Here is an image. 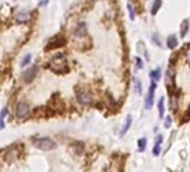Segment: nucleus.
I'll return each mask as SVG.
<instances>
[{"label": "nucleus", "instance_id": "1", "mask_svg": "<svg viewBox=\"0 0 190 172\" xmlns=\"http://www.w3.org/2000/svg\"><path fill=\"white\" fill-rule=\"evenodd\" d=\"M49 68L56 74H64L68 72V65L66 57L63 54H57L55 55L51 60H49Z\"/></svg>", "mask_w": 190, "mask_h": 172}, {"label": "nucleus", "instance_id": "2", "mask_svg": "<svg viewBox=\"0 0 190 172\" xmlns=\"http://www.w3.org/2000/svg\"><path fill=\"white\" fill-rule=\"evenodd\" d=\"M31 142L35 147L43 151H51L56 149V143L49 137H33Z\"/></svg>", "mask_w": 190, "mask_h": 172}, {"label": "nucleus", "instance_id": "3", "mask_svg": "<svg viewBox=\"0 0 190 172\" xmlns=\"http://www.w3.org/2000/svg\"><path fill=\"white\" fill-rule=\"evenodd\" d=\"M37 73H38V67L31 66L30 68H28L25 73L23 74V80L25 82L26 84H30L33 80H35Z\"/></svg>", "mask_w": 190, "mask_h": 172}, {"label": "nucleus", "instance_id": "4", "mask_svg": "<svg viewBox=\"0 0 190 172\" xmlns=\"http://www.w3.org/2000/svg\"><path fill=\"white\" fill-rule=\"evenodd\" d=\"M29 106L28 104H26L24 102H20V103H18L17 106H16V115H17V118L18 119H25L28 116V114H29Z\"/></svg>", "mask_w": 190, "mask_h": 172}, {"label": "nucleus", "instance_id": "5", "mask_svg": "<svg viewBox=\"0 0 190 172\" xmlns=\"http://www.w3.org/2000/svg\"><path fill=\"white\" fill-rule=\"evenodd\" d=\"M155 83H152L149 87V92H148V95L145 97V102H144V106L147 110H151V107L153 106V98H154V91H155Z\"/></svg>", "mask_w": 190, "mask_h": 172}, {"label": "nucleus", "instance_id": "6", "mask_svg": "<svg viewBox=\"0 0 190 172\" xmlns=\"http://www.w3.org/2000/svg\"><path fill=\"white\" fill-rule=\"evenodd\" d=\"M66 44V40L63 37H54L53 39L48 43V45L46 46V50H49V49H54V48H58V47H62Z\"/></svg>", "mask_w": 190, "mask_h": 172}, {"label": "nucleus", "instance_id": "7", "mask_svg": "<svg viewBox=\"0 0 190 172\" xmlns=\"http://www.w3.org/2000/svg\"><path fill=\"white\" fill-rule=\"evenodd\" d=\"M76 97H77V101H78L81 104L87 105V104H91V103H92V96H91L87 92L78 91V92H76Z\"/></svg>", "mask_w": 190, "mask_h": 172}, {"label": "nucleus", "instance_id": "8", "mask_svg": "<svg viewBox=\"0 0 190 172\" xmlns=\"http://www.w3.org/2000/svg\"><path fill=\"white\" fill-rule=\"evenodd\" d=\"M87 34V28L85 23H79L74 30V35L76 37H84Z\"/></svg>", "mask_w": 190, "mask_h": 172}, {"label": "nucleus", "instance_id": "9", "mask_svg": "<svg viewBox=\"0 0 190 172\" xmlns=\"http://www.w3.org/2000/svg\"><path fill=\"white\" fill-rule=\"evenodd\" d=\"M188 30H189V21L187 19H185L180 25V36H181V38H185Z\"/></svg>", "mask_w": 190, "mask_h": 172}, {"label": "nucleus", "instance_id": "10", "mask_svg": "<svg viewBox=\"0 0 190 172\" xmlns=\"http://www.w3.org/2000/svg\"><path fill=\"white\" fill-rule=\"evenodd\" d=\"M167 45H168V47H169L170 49H173V48H176V47H177L178 40H177V38H176V36H175V35H172V36H169V37H168Z\"/></svg>", "mask_w": 190, "mask_h": 172}, {"label": "nucleus", "instance_id": "11", "mask_svg": "<svg viewBox=\"0 0 190 172\" xmlns=\"http://www.w3.org/2000/svg\"><path fill=\"white\" fill-rule=\"evenodd\" d=\"M131 123H132V116H131V115H127V120H125V123H124V125H123V129H122V131H121V135H124V134L129 131V129H130V126H131Z\"/></svg>", "mask_w": 190, "mask_h": 172}, {"label": "nucleus", "instance_id": "12", "mask_svg": "<svg viewBox=\"0 0 190 172\" xmlns=\"http://www.w3.org/2000/svg\"><path fill=\"white\" fill-rule=\"evenodd\" d=\"M161 6H162V1H161V0H154V1H153V5H152V8H151L152 15H157V13L159 11V9L161 8Z\"/></svg>", "mask_w": 190, "mask_h": 172}, {"label": "nucleus", "instance_id": "13", "mask_svg": "<svg viewBox=\"0 0 190 172\" xmlns=\"http://www.w3.org/2000/svg\"><path fill=\"white\" fill-rule=\"evenodd\" d=\"M158 108H159V116H160V119H162L165 115V100H163V97H161L159 100Z\"/></svg>", "mask_w": 190, "mask_h": 172}, {"label": "nucleus", "instance_id": "14", "mask_svg": "<svg viewBox=\"0 0 190 172\" xmlns=\"http://www.w3.org/2000/svg\"><path fill=\"white\" fill-rule=\"evenodd\" d=\"M150 77H151L153 82H155V80H160V77H161V74H160V69L158 68V69H155V70H152L151 73H150Z\"/></svg>", "mask_w": 190, "mask_h": 172}, {"label": "nucleus", "instance_id": "15", "mask_svg": "<svg viewBox=\"0 0 190 172\" xmlns=\"http://www.w3.org/2000/svg\"><path fill=\"white\" fill-rule=\"evenodd\" d=\"M28 18H29V15H28V13H19V16L17 17V20H18L19 23H23V21H27Z\"/></svg>", "mask_w": 190, "mask_h": 172}, {"label": "nucleus", "instance_id": "16", "mask_svg": "<svg viewBox=\"0 0 190 172\" xmlns=\"http://www.w3.org/2000/svg\"><path fill=\"white\" fill-rule=\"evenodd\" d=\"M138 144H139V150L140 151H143L144 149H145V146H147V139H140L139 141H138Z\"/></svg>", "mask_w": 190, "mask_h": 172}, {"label": "nucleus", "instance_id": "17", "mask_svg": "<svg viewBox=\"0 0 190 172\" xmlns=\"http://www.w3.org/2000/svg\"><path fill=\"white\" fill-rule=\"evenodd\" d=\"M134 90H135V92L138 93V94H141V92H142V90H141V83L137 78L134 80Z\"/></svg>", "mask_w": 190, "mask_h": 172}, {"label": "nucleus", "instance_id": "18", "mask_svg": "<svg viewBox=\"0 0 190 172\" xmlns=\"http://www.w3.org/2000/svg\"><path fill=\"white\" fill-rule=\"evenodd\" d=\"M177 105H178V101L176 96H172L170 98V106L172 107V110H177Z\"/></svg>", "mask_w": 190, "mask_h": 172}, {"label": "nucleus", "instance_id": "19", "mask_svg": "<svg viewBox=\"0 0 190 172\" xmlns=\"http://www.w3.org/2000/svg\"><path fill=\"white\" fill-rule=\"evenodd\" d=\"M30 58H31V55H30V54H27L25 56V58L23 59V62H21V66L24 67L26 66V65H28L29 62H30Z\"/></svg>", "mask_w": 190, "mask_h": 172}, {"label": "nucleus", "instance_id": "20", "mask_svg": "<svg viewBox=\"0 0 190 172\" xmlns=\"http://www.w3.org/2000/svg\"><path fill=\"white\" fill-rule=\"evenodd\" d=\"M160 150H161L160 145H159L158 143H155V145L153 147V150H152V153H153L154 155H159V154H160Z\"/></svg>", "mask_w": 190, "mask_h": 172}, {"label": "nucleus", "instance_id": "21", "mask_svg": "<svg viewBox=\"0 0 190 172\" xmlns=\"http://www.w3.org/2000/svg\"><path fill=\"white\" fill-rule=\"evenodd\" d=\"M127 9H129V13H130V19L134 20V11H133V8L130 3H127Z\"/></svg>", "mask_w": 190, "mask_h": 172}, {"label": "nucleus", "instance_id": "22", "mask_svg": "<svg viewBox=\"0 0 190 172\" xmlns=\"http://www.w3.org/2000/svg\"><path fill=\"white\" fill-rule=\"evenodd\" d=\"M171 122H172V121H171V118H170V116H168V118L165 119V126L167 128V129H169V128H170V125H171Z\"/></svg>", "mask_w": 190, "mask_h": 172}, {"label": "nucleus", "instance_id": "23", "mask_svg": "<svg viewBox=\"0 0 190 172\" xmlns=\"http://www.w3.org/2000/svg\"><path fill=\"white\" fill-rule=\"evenodd\" d=\"M7 114H8V108H7V107H3V108H2V111H1V114H0V118H2V119H3Z\"/></svg>", "mask_w": 190, "mask_h": 172}, {"label": "nucleus", "instance_id": "24", "mask_svg": "<svg viewBox=\"0 0 190 172\" xmlns=\"http://www.w3.org/2000/svg\"><path fill=\"white\" fill-rule=\"evenodd\" d=\"M162 140H163V137H162V135H158L157 137H155V143H158V144H160L161 142H162Z\"/></svg>", "mask_w": 190, "mask_h": 172}, {"label": "nucleus", "instance_id": "25", "mask_svg": "<svg viewBox=\"0 0 190 172\" xmlns=\"http://www.w3.org/2000/svg\"><path fill=\"white\" fill-rule=\"evenodd\" d=\"M135 60H137V63H138V67H139V68H142V60L140 59L139 57H137Z\"/></svg>", "mask_w": 190, "mask_h": 172}, {"label": "nucleus", "instance_id": "26", "mask_svg": "<svg viewBox=\"0 0 190 172\" xmlns=\"http://www.w3.org/2000/svg\"><path fill=\"white\" fill-rule=\"evenodd\" d=\"M5 128V123H3V119L0 118V130H2Z\"/></svg>", "mask_w": 190, "mask_h": 172}]
</instances>
